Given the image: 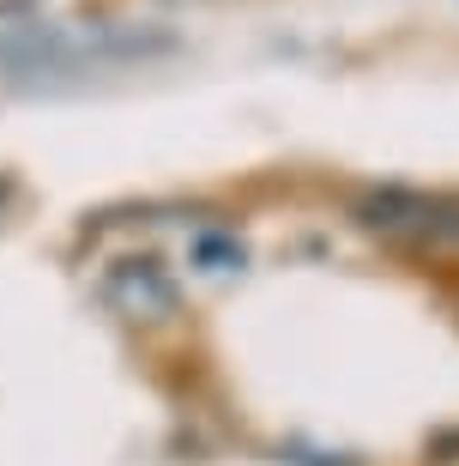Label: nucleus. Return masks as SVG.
Here are the masks:
<instances>
[{
  "label": "nucleus",
  "instance_id": "1",
  "mask_svg": "<svg viewBox=\"0 0 459 466\" xmlns=\"http://www.w3.org/2000/svg\"><path fill=\"white\" fill-rule=\"evenodd\" d=\"M369 237L417 242V248H459V194H424V188H374L351 207Z\"/></svg>",
  "mask_w": 459,
  "mask_h": 466
},
{
  "label": "nucleus",
  "instance_id": "2",
  "mask_svg": "<svg viewBox=\"0 0 459 466\" xmlns=\"http://www.w3.org/2000/svg\"><path fill=\"white\" fill-rule=\"evenodd\" d=\"M103 303L115 315H127V321H152L157 328V321H170L182 309V291L152 255H139V260H115L103 273Z\"/></svg>",
  "mask_w": 459,
  "mask_h": 466
},
{
  "label": "nucleus",
  "instance_id": "3",
  "mask_svg": "<svg viewBox=\"0 0 459 466\" xmlns=\"http://www.w3.org/2000/svg\"><path fill=\"white\" fill-rule=\"evenodd\" d=\"M242 260H248V248H242L236 237H224V230L194 237V267H205V273H236Z\"/></svg>",
  "mask_w": 459,
  "mask_h": 466
},
{
  "label": "nucleus",
  "instance_id": "4",
  "mask_svg": "<svg viewBox=\"0 0 459 466\" xmlns=\"http://www.w3.org/2000/svg\"><path fill=\"white\" fill-rule=\"evenodd\" d=\"M454 454H459V436H435V442H429V461L435 466H454Z\"/></svg>",
  "mask_w": 459,
  "mask_h": 466
},
{
  "label": "nucleus",
  "instance_id": "5",
  "mask_svg": "<svg viewBox=\"0 0 459 466\" xmlns=\"http://www.w3.org/2000/svg\"><path fill=\"white\" fill-rule=\"evenodd\" d=\"M6 200H13V176L0 170V212H6Z\"/></svg>",
  "mask_w": 459,
  "mask_h": 466
}]
</instances>
